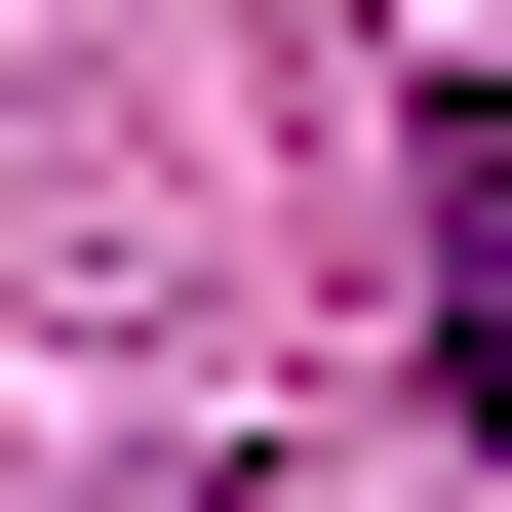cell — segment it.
Masks as SVG:
<instances>
[{
    "instance_id": "cell-1",
    "label": "cell",
    "mask_w": 512,
    "mask_h": 512,
    "mask_svg": "<svg viewBox=\"0 0 512 512\" xmlns=\"http://www.w3.org/2000/svg\"><path fill=\"white\" fill-rule=\"evenodd\" d=\"M434 355H473V434H512V79H434Z\"/></svg>"
}]
</instances>
